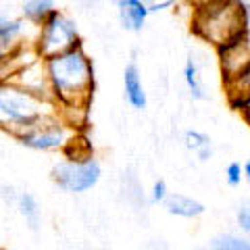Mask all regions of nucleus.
I'll return each mask as SVG.
<instances>
[{
	"label": "nucleus",
	"instance_id": "f8f14e48",
	"mask_svg": "<svg viewBox=\"0 0 250 250\" xmlns=\"http://www.w3.org/2000/svg\"><path fill=\"white\" fill-rule=\"evenodd\" d=\"M167 213L175 215V217H184V219H196L205 213V205L198 202L196 198L184 196V194H167V198L163 200Z\"/></svg>",
	"mask_w": 250,
	"mask_h": 250
},
{
	"label": "nucleus",
	"instance_id": "39448f33",
	"mask_svg": "<svg viewBox=\"0 0 250 250\" xmlns=\"http://www.w3.org/2000/svg\"><path fill=\"white\" fill-rule=\"evenodd\" d=\"M75 138H77V129L69 127L59 115H52V117H46L44 121H40L36 127H31L25 134H21L17 140L23 146L31 148V150H42V152L62 150L65 152Z\"/></svg>",
	"mask_w": 250,
	"mask_h": 250
},
{
	"label": "nucleus",
	"instance_id": "5701e85b",
	"mask_svg": "<svg viewBox=\"0 0 250 250\" xmlns=\"http://www.w3.org/2000/svg\"><path fill=\"white\" fill-rule=\"evenodd\" d=\"M188 2H190L194 9H196V6H202V4H207V2H210V0H188Z\"/></svg>",
	"mask_w": 250,
	"mask_h": 250
},
{
	"label": "nucleus",
	"instance_id": "0eeeda50",
	"mask_svg": "<svg viewBox=\"0 0 250 250\" xmlns=\"http://www.w3.org/2000/svg\"><path fill=\"white\" fill-rule=\"evenodd\" d=\"M219 61H221V71L225 85L238 80L244 73H248L250 65V44H248V31L233 38L228 44L219 48Z\"/></svg>",
	"mask_w": 250,
	"mask_h": 250
},
{
	"label": "nucleus",
	"instance_id": "aec40b11",
	"mask_svg": "<svg viewBox=\"0 0 250 250\" xmlns=\"http://www.w3.org/2000/svg\"><path fill=\"white\" fill-rule=\"evenodd\" d=\"M229 103L236 111L248 113V94H229Z\"/></svg>",
	"mask_w": 250,
	"mask_h": 250
},
{
	"label": "nucleus",
	"instance_id": "2eb2a0df",
	"mask_svg": "<svg viewBox=\"0 0 250 250\" xmlns=\"http://www.w3.org/2000/svg\"><path fill=\"white\" fill-rule=\"evenodd\" d=\"M184 80H186V85H188V90H190V96L194 100H205L207 98V94H205V90H202L200 80H198V62H196V59H194L192 54H190V59L186 61Z\"/></svg>",
	"mask_w": 250,
	"mask_h": 250
},
{
	"label": "nucleus",
	"instance_id": "a211bd4d",
	"mask_svg": "<svg viewBox=\"0 0 250 250\" xmlns=\"http://www.w3.org/2000/svg\"><path fill=\"white\" fill-rule=\"evenodd\" d=\"M242 179H244V175H242V163H238V161L229 163V165L225 167V182L231 188H238L242 184Z\"/></svg>",
	"mask_w": 250,
	"mask_h": 250
},
{
	"label": "nucleus",
	"instance_id": "9b49d317",
	"mask_svg": "<svg viewBox=\"0 0 250 250\" xmlns=\"http://www.w3.org/2000/svg\"><path fill=\"white\" fill-rule=\"evenodd\" d=\"M123 85H125V98H127V103L134 108H138V111L146 108L148 98H146V92L142 85V77H140V71H138V65L134 61L123 71Z\"/></svg>",
	"mask_w": 250,
	"mask_h": 250
},
{
	"label": "nucleus",
	"instance_id": "6e6552de",
	"mask_svg": "<svg viewBox=\"0 0 250 250\" xmlns=\"http://www.w3.org/2000/svg\"><path fill=\"white\" fill-rule=\"evenodd\" d=\"M36 27L25 19H9L0 15V61L9 59L13 52H17L21 46L34 44L27 38V29Z\"/></svg>",
	"mask_w": 250,
	"mask_h": 250
},
{
	"label": "nucleus",
	"instance_id": "ddd939ff",
	"mask_svg": "<svg viewBox=\"0 0 250 250\" xmlns=\"http://www.w3.org/2000/svg\"><path fill=\"white\" fill-rule=\"evenodd\" d=\"M52 11H57L54 9V0H25V2H23V17L36 27L40 25Z\"/></svg>",
	"mask_w": 250,
	"mask_h": 250
},
{
	"label": "nucleus",
	"instance_id": "4be33fe9",
	"mask_svg": "<svg viewBox=\"0 0 250 250\" xmlns=\"http://www.w3.org/2000/svg\"><path fill=\"white\" fill-rule=\"evenodd\" d=\"M242 175H244V179L250 177V163H248V161L242 163Z\"/></svg>",
	"mask_w": 250,
	"mask_h": 250
},
{
	"label": "nucleus",
	"instance_id": "dca6fc26",
	"mask_svg": "<svg viewBox=\"0 0 250 250\" xmlns=\"http://www.w3.org/2000/svg\"><path fill=\"white\" fill-rule=\"evenodd\" d=\"M205 250H250V244H248L246 238L225 233V236H219L215 240H210Z\"/></svg>",
	"mask_w": 250,
	"mask_h": 250
},
{
	"label": "nucleus",
	"instance_id": "20e7f679",
	"mask_svg": "<svg viewBox=\"0 0 250 250\" xmlns=\"http://www.w3.org/2000/svg\"><path fill=\"white\" fill-rule=\"evenodd\" d=\"M80 31H77V23L69 17V15L61 11H52L40 25H38V34L34 40V48L40 59H50L62 54L67 50L80 46Z\"/></svg>",
	"mask_w": 250,
	"mask_h": 250
},
{
	"label": "nucleus",
	"instance_id": "6ab92c4d",
	"mask_svg": "<svg viewBox=\"0 0 250 250\" xmlns=\"http://www.w3.org/2000/svg\"><path fill=\"white\" fill-rule=\"evenodd\" d=\"M167 184L163 182V179H159V182H154L152 186V192H150V202L152 205H163V200L167 198Z\"/></svg>",
	"mask_w": 250,
	"mask_h": 250
},
{
	"label": "nucleus",
	"instance_id": "423d86ee",
	"mask_svg": "<svg viewBox=\"0 0 250 250\" xmlns=\"http://www.w3.org/2000/svg\"><path fill=\"white\" fill-rule=\"evenodd\" d=\"M100 163L88 156V159H62L52 167V179L61 190L65 192H88L100 179Z\"/></svg>",
	"mask_w": 250,
	"mask_h": 250
},
{
	"label": "nucleus",
	"instance_id": "4468645a",
	"mask_svg": "<svg viewBox=\"0 0 250 250\" xmlns=\"http://www.w3.org/2000/svg\"><path fill=\"white\" fill-rule=\"evenodd\" d=\"M15 202H17L19 213L25 217V221L29 223V228L36 231L38 225H40V205H38L36 196L29 192H21L19 196L15 198Z\"/></svg>",
	"mask_w": 250,
	"mask_h": 250
},
{
	"label": "nucleus",
	"instance_id": "7ed1b4c3",
	"mask_svg": "<svg viewBox=\"0 0 250 250\" xmlns=\"http://www.w3.org/2000/svg\"><path fill=\"white\" fill-rule=\"evenodd\" d=\"M192 29L217 48L248 31V13L242 0H210L194 9Z\"/></svg>",
	"mask_w": 250,
	"mask_h": 250
},
{
	"label": "nucleus",
	"instance_id": "f257e3e1",
	"mask_svg": "<svg viewBox=\"0 0 250 250\" xmlns=\"http://www.w3.org/2000/svg\"><path fill=\"white\" fill-rule=\"evenodd\" d=\"M44 67L54 104L59 108H88L94 90V65L82 44L46 59Z\"/></svg>",
	"mask_w": 250,
	"mask_h": 250
},
{
	"label": "nucleus",
	"instance_id": "9d476101",
	"mask_svg": "<svg viewBox=\"0 0 250 250\" xmlns=\"http://www.w3.org/2000/svg\"><path fill=\"white\" fill-rule=\"evenodd\" d=\"M117 11H119V21L127 31H142L148 19V6L144 0H115Z\"/></svg>",
	"mask_w": 250,
	"mask_h": 250
},
{
	"label": "nucleus",
	"instance_id": "412c9836",
	"mask_svg": "<svg viewBox=\"0 0 250 250\" xmlns=\"http://www.w3.org/2000/svg\"><path fill=\"white\" fill-rule=\"evenodd\" d=\"M238 225L244 231L250 229V210H248V205L240 207V210H238Z\"/></svg>",
	"mask_w": 250,
	"mask_h": 250
},
{
	"label": "nucleus",
	"instance_id": "f3484780",
	"mask_svg": "<svg viewBox=\"0 0 250 250\" xmlns=\"http://www.w3.org/2000/svg\"><path fill=\"white\" fill-rule=\"evenodd\" d=\"M184 144H186L188 150L198 154L200 150H205V148H210V138L207 134H202V131L190 129V131H186L184 134Z\"/></svg>",
	"mask_w": 250,
	"mask_h": 250
},
{
	"label": "nucleus",
	"instance_id": "f03ea898",
	"mask_svg": "<svg viewBox=\"0 0 250 250\" xmlns=\"http://www.w3.org/2000/svg\"><path fill=\"white\" fill-rule=\"evenodd\" d=\"M52 115H59V106L54 104V100L36 96L13 82L0 83V127L15 138Z\"/></svg>",
	"mask_w": 250,
	"mask_h": 250
},
{
	"label": "nucleus",
	"instance_id": "1a4fd4ad",
	"mask_svg": "<svg viewBox=\"0 0 250 250\" xmlns=\"http://www.w3.org/2000/svg\"><path fill=\"white\" fill-rule=\"evenodd\" d=\"M9 82L17 83L19 88L27 90L31 94H36V96L50 98V85H48V75H46L44 59H36L34 62H29V65L19 69V71L15 73Z\"/></svg>",
	"mask_w": 250,
	"mask_h": 250
}]
</instances>
